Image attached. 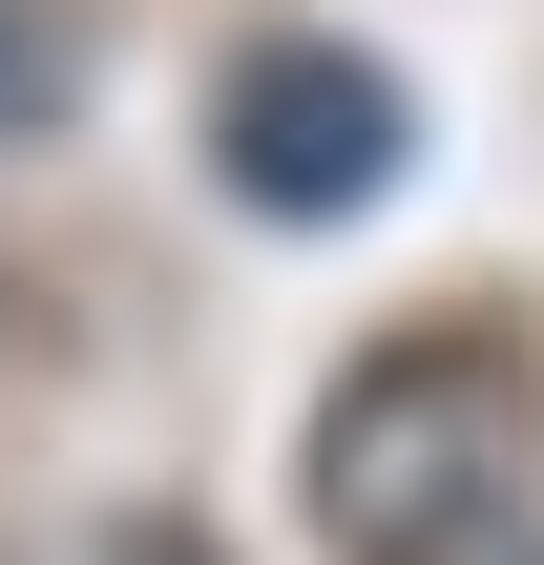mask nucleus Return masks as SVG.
<instances>
[{"instance_id":"obj_1","label":"nucleus","mask_w":544,"mask_h":565,"mask_svg":"<svg viewBox=\"0 0 544 565\" xmlns=\"http://www.w3.org/2000/svg\"><path fill=\"white\" fill-rule=\"evenodd\" d=\"M544 482V377L503 335H398L314 398V545L335 565H482Z\"/></svg>"},{"instance_id":"obj_2","label":"nucleus","mask_w":544,"mask_h":565,"mask_svg":"<svg viewBox=\"0 0 544 565\" xmlns=\"http://www.w3.org/2000/svg\"><path fill=\"white\" fill-rule=\"evenodd\" d=\"M210 168L273 210V231H356L398 168H419V105H398V63H356V42H252L231 84H210Z\"/></svg>"}]
</instances>
